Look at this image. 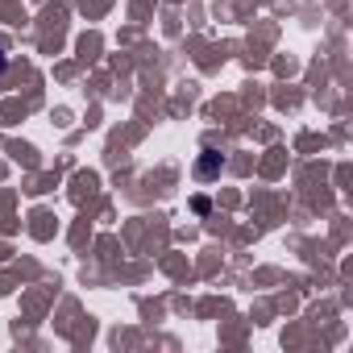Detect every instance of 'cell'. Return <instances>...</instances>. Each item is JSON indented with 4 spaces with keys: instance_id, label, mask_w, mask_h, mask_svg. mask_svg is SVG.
Instances as JSON below:
<instances>
[{
    "instance_id": "7a4b0ae2",
    "label": "cell",
    "mask_w": 353,
    "mask_h": 353,
    "mask_svg": "<svg viewBox=\"0 0 353 353\" xmlns=\"http://www.w3.org/2000/svg\"><path fill=\"white\" fill-rule=\"evenodd\" d=\"M5 67H9V59H5V54H0V71H5Z\"/></svg>"
},
{
    "instance_id": "6da1fadb",
    "label": "cell",
    "mask_w": 353,
    "mask_h": 353,
    "mask_svg": "<svg viewBox=\"0 0 353 353\" xmlns=\"http://www.w3.org/2000/svg\"><path fill=\"white\" fill-rule=\"evenodd\" d=\"M196 174H200V179H212V174H221V154H216V150H204L200 162H196Z\"/></svg>"
}]
</instances>
